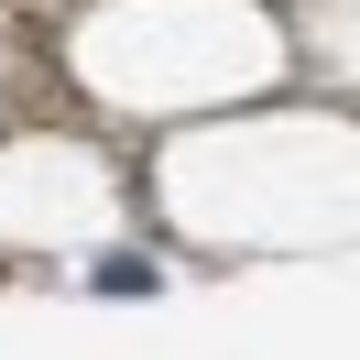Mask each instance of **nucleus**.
Segmentation results:
<instances>
[{"mask_svg": "<svg viewBox=\"0 0 360 360\" xmlns=\"http://www.w3.org/2000/svg\"><path fill=\"white\" fill-rule=\"evenodd\" d=\"M88 284H110V295H142V284H153V262H131V251H120V262H98Z\"/></svg>", "mask_w": 360, "mask_h": 360, "instance_id": "1", "label": "nucleus"}]
</instances>
